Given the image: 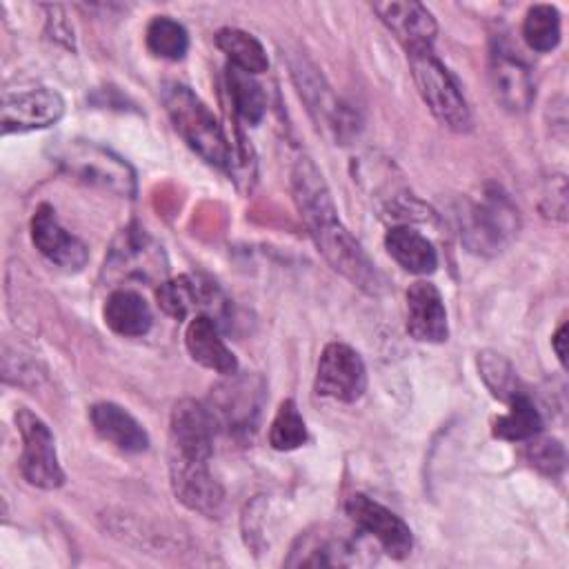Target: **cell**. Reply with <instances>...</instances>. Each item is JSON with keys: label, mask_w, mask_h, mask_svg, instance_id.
<instances>
[{"label": "cell", "mask_w": 569, "mask_h": 569, "mask_svg": "<svg viewBox=\"0 0 569 569\" xmlns=\"http://www.w3.org/2000/svg\"><path fill=\"white\" fill-rule=\"evenodd\" d=\"M53 156L69 176L84 184H93L124 198L136 193V173L129 162L96 142L67 140Z\"/></svg>", "instance_id": "277c9868"}, {"label": "cell", "mask_w": 569, "mask_h": 569, "mask_svg": "<svg viewBox=\"0 0 569 569\" xmlns=\"http://www.w3.org/2000/svg\"><path fill=\"white\" fill-rule=\"evenodd\" d=\"M291 189L307 231L333 271L367 293L382 291V276L360 242L340 222L338 209L320 169L309 158H298L291 171Z\"/></svg>", "instance_id": "6da1fadb"}, {"label": "cell", "mask_w": 569, "mask_h": 569, "mask_svg": "<svg viewBox=\"0 0 569 569\" xmlns=\"http://www.w3.org/2000/svg\"><path fill=\"white\" fill-rule=\"evenodd\" d=\"M213 431L216 420L209 407L191 398L176 402L169 422V456L211 460Z\"/></svg>", "instance_id": "8fae6325"}, {"label": "cell", "mask_w": 569, "mask_h": 569, "mask_svg": "<svg viewBox=\"0 0 569 569\" xmlns=\"http://www.w3.org/2000/svg\"><path fill=\"white\" fill-rule=\"evenodd\" d=\"M407 331L420 342L447 340V309L436 284L418 280L407 289Z\"/></svg>", "instance_id": "e0dca14e"}, {"label": "cell", "mask_w": 569, "mask_h": 569, "mask_svg": "<svg viewBox=\"0 0 569 569\" xmlns=\"http://www.w3.org/2000/svg\"><path fill=\"white\" fill-rule=\"evenodd\" d=\"M169 478L176 498L191 511L213 518L222 502L224 491L209 471V460H191L169 456Z\"/></svg>", "instance_id": "7c38bea8"}, {"label": "cell", "mask_w": 569, "mask_h": 569, "mask_svg": "<svg viewBox=\"0 0 569 569\" xmlns=\"http://www.w3.org/2000/svg\"><path fill=\"white\" fill-rule=\"evenodd\" d=\"M307 442V427L293 400H282L271 427H269V445L278 451H291Z\"/></svg>", "instance_id": "f546056e"}, {"label": "cell", "mask_w": 569, "mask_h": 569, "mask_svg": "<svg viewBox=\"0 0 569 569\" xmlns=\"http://www.w3.org/2000/svg\"><path fill=\"white\" fill-rule=\"evenodd\" d=\"M407 58L418 93L429 111L436 116V120L451 131H469L471 111L467 107L462 89L451 71L433 53V47L409 51Z\"/></svg>", "instance_id": "3957f363"}, {"label": "cell", "mask_w": 569, "mask_h": 569, "mask_svg": "<svg viewBox=\"0 0 569 569\" xmlns=\"http://www.w3.org/2000/svg\"><path fill=\"white\" fill-rule=\"evenodd\" d=\"M289 567H347L358 565V545L333 531H307L291 547Z\"/></svg>", "instance_id": "ac0fdd59"}, {"label": "cell", "mask_w": 569, "mask_h": 569, "mask_svg": "<svg viewBox=\"0 0 569 569\" xmlns=\"http://www.w3.org/2000/svg\"><path fill=\"white\" fill-rule=\"evenodd\" d=\"M522 36L533 51H551L560 42V13L551 4H533L522 22Z\"/></svg>", "instance_id": "83f0119b"}, {"label": "cell", "mask_w": 569, "mask_h": 569, "mask_svg": "<svg viewBox=\"0 0 569 569\" xmlns=\"http://www.w3.org/2000/svg\"><path fill=\"white\" fill-rule=\"evenodd\" d=\"M518 231V209L498 189H482L480 198L471 202L462 222V238L471 251L496 253Z\"/></svg>", "instance_id": "5b68a950"}, {"label": "cell", "mask_w": 569, "mask_h": 569, "mask_svg": "<svg viewBox=\"0 0 569 569\" xmlns=\"http://www.w3.org/2000/svg\"><path fill=\"white\" fill-rule=\"evenodd\" d=\"M345 511L365 533L376 538L391 558H407L411 553L413 536L409 525L385 505L365 493H353L347 498Z\"/></svg>", "instance_id": "30bf717a"}, {"label": "cell", "mask_w": 569, "mask_h": 569, "mask_svg": "<svg viewBox=\"0 0 569 569\" xmlns=\"http://www.w3.org/2000/svg\"><path fill=\"white\" fill-rule=\"evenodd\" d=\"M16 425L22 438L20 471L24 480L38 489H58L64 482V471L56 453L51 429L24 407L16 411Z\"/></svg>", "instance_id": "8992f818"}, {"label": "cell", "mask_w": 569, "mask_h": 569, "mask_svg": "<svg viewBox=\"0 0 569 569\" xmlns=\"http://www.w3.org/2000/svg\"><path fill=\"white\" fill-rule=\"evenodd\" d=\"M264 385L258 376H227L211 393V416L233 433H247L256 427L262 407Z\"/></svg>", "instance_id": "ba28073f"}, {"label": "cell", "mask_w": 569, "mask_h": 569, "mask_svg": "<svg viewBox=\"0 0 569 569\" xmlns=\"http://www.w3.org/2000/svg\"><path fill=\"white\" fill-rule=\"evenodd\" d=\"M527 458L547 476H556L565 469V447L556 438H529Z\"/></svg>", "instance_id": "4dcf8cb0"}, {"label": "cell", "mask_w": 569, "mask_h": 569, "mask_svg": "<svg viewBox=\"0 0 569 569\" xmlns=\"http://www.w3.org/2000/svg\"><path fill=\"white\" fill-rule=\"evenodd\" d=\"M107 327L124 338L144 336L151 329L153 316L147 300L133 289H113L102 309Z\"/></svg>", "instance_id": "7402d4cb"}, {"label": "cell", "mask_w": 569, "mask_h": 569, "mask_svg": "<svg viewBox=\"0 0 569 569\" xmlns=\"http://www.w3.org/2000/svg\"><path fill=\"white\" fill-rule=\"evenodd\" d=\"M147 47L153 56L164 60H182L189 49L187 29L169 16H156L147 24Z\"/></svg>", "instance_id": "4316f807"}, {"label": "cell", "mask_w": 569, "mask_h": 569, "mask_svg": "<svg viewBox=\"0 0 569 569\" xmlns=\"http://www.w3.org/2000/svg\"><path fill=\"white\" fill-rule=\"evenodd\" d=\"M64 113V100L58 91L40 87L18 93H7L2 100V133H22L44 129L58 122Z\"/></svg>", "instance_id": "9a60e30c"}, {"label": "cell", "mask_w": 569, "mask_h": 569, "mask_svg": "<svg viewBox=\"0 0 569 569\" xmlns=\"http://www.w3.org/2000/svg\"><path fill=\"white\" fill-rule=\"evenodd\" d=\"M489 82L496 100L513 113L527 111L536 89L529 67L505 44H493L489 53Z\"/></svg>", "instance_id": "5bb4252c"}, {"label": "cell", "mask_w": 569, "mask_h": 569, "mask_svg": "<svg viewBox=\"0 0 569 569\" xmlns=\"http://www.w3.org/2000/svg\"><path fill=\"white\" fill-rule=\"evenodd\" d=\"M385 247L405 271L427 276L438 267V253L433 244L420 231L407 224L391 227L385 236Z\"/></svg>", "instance_id": "603a6c76"}, {"label": "cell", "mask_w": 569, "mask_h": 569, "mask_svg": "<svg viewBox=\"0 0 569 569\" xmlns=\"http://www.w3.org/2000/svg\"><path fill=\"white\" fill-rule=\"evenodd\" d=\"M367 387V369L356 349L345 342H329L318 360L316 391L325 398L353 402Z\"/></svg>", "instance_id": "9c48e42d"}, {"label": "cell", "mask_w": 569, "mask_h": 569, "mask_svg": "<svg viewBox=\"0 0 569 569\" xmlns=\"http://www.w3.org/2000/svg\"><path fill=\"white\" fill-rule=\"evenodd\" d=\"M565 342H567V325H560V327H558V331H556V333H553V338H551V347H553V351H556V356H558V360H560L562 365L567 362Z\"/></svg>", "instance_id": "1f68e13d"}, {"label": "cell", "mask_w": 569, "mask_h": 569, "mask_svg": "<svg viewBox=\"0 0 569 569\" xmlns=\"http://www.w3.org/2000/svg\"><path fill=\"white\" fill-rule=\"evenodd\" d=\"M93 431L124 453H140L149 449V436L142 425L120 405L96 402L89 411Z\"/></svg>", "instance_id": "44dd1931"}, {"label": "cell", "mask_w": 569, "mask_h": 569, "mask_svg": "<svg viewBox=\"0 0 569 569\" xmlns=\"http://www.w3.org/2000/svg\"><path fill=\"white\" fill-rule=\"evenodd\" d=\"M184 345H187L189 356L198 365H202L220 376H233L238 371V360H236L233 351L224 345V340L220 336V327L211 316L200 313L189 320L187 331H184Z\"/></svg>", "instance_id": "ffe728a7"}, {"label": "cell", "mask_w": 569, "mask_h": 569, "mask_svg": "<svg viewBox=\"0 0 569 569\" xmlns=\"http://www.w3.org/2000/svg\"><path fill=\"white\" fill-rule=\"evenodd\" d=\"M104 271L127 280H158L167 273L162 247L138 224H129L118 233L104 262Z\"/></svg>", "instance_id": "52a82bcc"}, {"label": "cell", "mask_w": 569, "mask_h": 569, "mask_svg": "<svg viewBox=\"0 0 569 569\" xmlns=\"http://www.w3.org/2000/svg\"><path fill=\"white\" fill-rule=\"evenodd\" d=\"M507 405L509 411L493 422V436L505 440H529L540 433L542 418L531 398L527 396V391L518 393Z\"/></svg>", "instance_id": "d4e9b609"}, {"label": "cell", "mask_w": 569, "mask_h": 569, "mask_svg": "<svg viewBox=\"0 0 569 569\" xmlns=\"http://www.w3.org/2000/svg\"><path fill=\"white\" fill-rule=\"evenodd\" d=\"M227 89L233 102V109L242 120L249 124L260 122L267 109V98L262 87L256 82V78L242 69H236L229 64L227 69Z\"/></svg>", "instance_id": "484cf974"}, {"label": "cell", "mask_w": 569, "mask_h": 569, "mask_svg": "<svg viewBox=\"0 0 569 569\" xmlns=\"http://www.w3.org/2000/svg\"><path fill=\"white\" fill-rule=\"evenodd\" d=\"M478 371H480V378L485 380V385L489 387V391L498 400L509 402L518 393H525L511 362L496 351L478 353Z\"/></svg>", "instance_id": "f1b7e54d"}, {"label": "cell", "mask_w": 569, "mask_h": 569, "mask_svg": "<svg viewBox=\"0 0 569 569\" xmlns=\"http://www.w3.org/2000/svg\"><path fill=\"white\" fill-rule=\"evenodd\" d=\"M156 300L167 316L184 320L189 316H200L202 311H209L218 300V289L200 276L182 273L178 278L162 280L156 289Z\"/></svg>", "instance_id": "d6986e66"}, {"label": "cell", "mask_w": 569, "mask_h": 569, "mask_svg": "<svg viewBox=\"0 0 569 569\" xmlns=\"http://www.w3.org/2000/svg\"><path fill=\"white\" fill-rule=\"evenodd\" d=\"M31 240L49 262L64 271H80L89 260L87 244L60 224L53 207L47 202L31 218Z\"/></svg>", "instance_id": "4fadbf2b"}, {"label": "cell", "mask_w": 569, "mask_h": 569, "mask_svg": "<svg viewBox=\"0 0 569 569\" xmlns=\"http://www.w3.org/2000/svg\"><path fill=\"white\" fill-rule=\"evenodd\" d=\"M373 11L385 22V27L405 44L407 53L433 47L438 24L425 4L413 0H391L376 2Z\"/></svg>", "instance_id": "2e32d148"}, {"label": "cell", "mask_w": 569, "mask_h": 569, "mask_svg": "<svg viewBox=\"0 0 569 569\" xmlns=\"http://www.w3.org/2000/svg\"><path fill=\"white\" fill-rule=\"evenodd\" d=\"M162 102L173 129L202 160L220 169L231 164V147L218 118L189 87L178 82L167 84Z\"/></svg>", "instance_id": "7a4b0ae2"}, {"label": "cell", "mask_w": 569, "mask_h": 569, "mask_svg": "<svg viewBox=\"0 0 569 569\" xmlns=\"http://www.w3.org/2000/svg\"><path fill=\"white\" fill-rule=\"evenodd\" d=\"M216 44L229 58L231 67L242 69L251 76L262 73L269 67V58H267L264 47L249 31H242V29H236V27H224L216 33Z\"/></svg>", "instance_id": "cb8c5ba5"}]
</instances>
